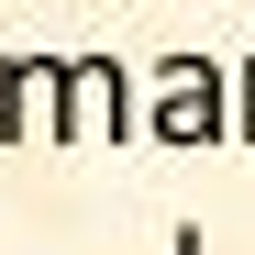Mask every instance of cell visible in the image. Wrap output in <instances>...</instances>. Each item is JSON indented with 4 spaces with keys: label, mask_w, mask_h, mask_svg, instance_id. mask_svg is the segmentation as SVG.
Returning a JSON list of instances; mask_svg holds the SVG:
<instances>
[{
    "label": "cell",
    "mask_w": 255,
    "mask_h": 255,
    "mask_svg": "<svg viewBox=\"0 0 255 255\" xmlns=\"http://www.w3.org/2000/svg\"><path fill=\"white\" fill-rule=\"evenodd\" d=\"M133 133H144V144H178V155H189V144H233V78L178 45V56L155 67V100L133 111Z\"/></svg>",
    "instance_id": "cell-1"
},
{
    "label": "cell",
    "mask_w": 255,
    "mask_h": 255,
    "mask_svg": "<svg viewBox=\"0 0 255 255\" xmlns=\"http://www.w3.org/2000/svg\"><path fill=\"white\" fill-rule=\"evenodd\" d=\"M122 133H133V78H122V56H67L56 144H122Z\"/></svg>",
    "instance_id": "cell-2"
},
{
    "label": "cell",
    "mask_w": 255,
    "mask_h": 255,
    "mask_svg": "<svg viewBox=\"0 0 255 255\" xmlns=\"http://www.w3.org/2000/svg\"><path fill=\"white\" fill-rule=\"evenodd\" d=\"M56 89H67V56H33V45L0 56V144H56Z\"/></svg>",
    "instance_id": "cell-3"
},
{
    "label": "cell",
    "mask_w": 255,
    "mask_h": 255,
    "mask_svg": "<svg viewBox=\"0 0 255 255\" xmlns=\"http://www.w3.org/2000/svg\"><path fill=\"white\" fill-rule=\"evenodd\" d=\"M233 144H255V67L233 78Z\"/></svg>",
    "instance_id": "cell-4"
},
{
    "label": "cell",
    "mask_w": 255,
    "mask_h": 255,
    "mask_svg": "<svg viewBox=\"0 0 255 255\" xmlns=\"http://www.w3.org/2000/svg\"><path fill=\"white\" fill-rule=\"evenodd\" d=\"M178 255H211V233H200V222H178Z\"/></svg>",
    "instance_id": "cell-5"
}]
</instances>
